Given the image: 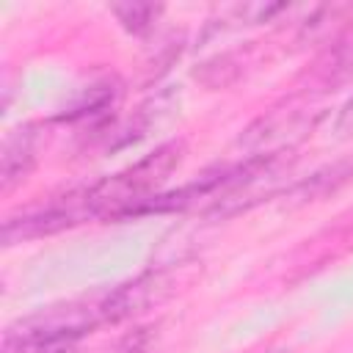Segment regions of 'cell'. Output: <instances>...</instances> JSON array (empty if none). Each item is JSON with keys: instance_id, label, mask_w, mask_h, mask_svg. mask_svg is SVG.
I'll use <instances>...</instances> for the list:
<instances>
[{"instance_id": "6da1fadb", "label": "cell", "mask_w": 353, "mask_h": 353, "mask_svg": "<svg viewBox=\"0 0 353 353\" xmlns=\"http://www.w3.org/2000/svg\"><path fill=\"white\" fill-rule=\"evenodd\" d=\"M185 157V141H165L124 171L85 185V199L94 218H130L135 210L157 196V188L179 168Z\"/></svg>"}, {"instance_id": "5b68a950", "label": "cell", "mask_w": 353, "mask_h": 353, "mask_svg": "<svg viewBox=\"0 0 353 353\" xmlns=\"http://www.w3.org/2000/svg\"><path fill=\"white\" fill-rule=\"evenodd\" d=\"M176 281L174 265H160L124 284L105 287V323L116 325L160 306L176 292Z\"/></svg>"}, {"instance_id": "3957f363", "label": "cell", "mask_w": 353, "mask_h": 353, "mask_svg": "<svg viewBox=\"0 0 353 353\" xmlns=\"http://www.w3.org/2000/svg\"><path fill=\"white\" fill-rule=\"evenodd\" d=\"M323 119V110L312 105L309 97L292 94L284 105L270 108L268 113H262L259 119H254L243 135L237 138L240 149H245V157H256V154H284L292 152V146L298 141H303L317 121Z\"/></svg>"}, {"instance_id": "ba28073f", "label": "cell", "mask_w": 353, "mask_h": 353, "mask_svg": "<svg viewBox=\"0 0 353 353\" xmlns=\"http://www.w3.org/2000/svg\"><path fill=\"white\" fill-rule=\"evenodd\" d=\"M353 182V154L339 157L323 168H317L314 174H309L306 179L295 182L287 190V199H292L295 204H309V201H320L336 190H342L345 185Z\"/></svg>"}, {"instance_id": "7a4b0ae2", "label": "cell", "mask_w": 353, "mask_h": 353, "mask_svg": "<svg viewBox=\"0 0 353 353\" xmlns=\"http://www.w3.org/2000/svg\"><path fill=\"white\" fill-rule=\"evenodd\" d=\"M97 325H105V290H94L91 295H83V298L50 303L28 317H19L3 334L74 345L80 336H85Z\"/></svg>"}, {"instance_id": "8fae6325", "label": "cell", "mask_w": 353, "mask_h": 353, "mask_svg": "<svg viewBox=\"0 0 353 353\" xmlns=\"http://www.w3.org/2000/svg\"><path fill=\"white\" fill-rule=\"evenodd\" d=\"M72 350L74 345L25 339V336H8V334H3V342H0V353H72Z\"/></svg>"}, {"instance_id": "8992f818", "label": "cell", "mask_w": 353, "mask_h": 353, "mask_svg": "<svg viewBox=\"0 0 353 353\" xmlns=\"http://www.w3.org/2000/svg\"><path fill=\"white\" fill-rule=\"evenodd\" d=\"M353 80V19L317 52V58L309 63V69L298 80L301 97L328 94Z\"/></svg>"}, {"instance_id": "30bf717a", "label": "cell", "mask_w": 353, "mask_h": 353, "mask_svg": "<svg viewBox=\"0 0 353 353\" xmlns=\"http://www.w3.org/2000/svg\"><path fill=\"white\" fill-rule=\"evenodd\" d=\"M116 14V19L121 22L124 30L135 33V36H143L154 28V19L160 17V6H152V3H121V6H113L110 8Z\"/></svg>"}, {"instance_id": "9c48e42d", "label": "cell", "mask_w": 353, "mask_h": 353, "mask_svg": "<svg viewBox=\"0 0 353 353\" xmlns=\"http://www.w3.org/2000/svg\"><path fill=\"white\" fill-rule=\"evenodd\" d=\"M193 77H196L201 85H207L210 91L226 88V85H232V83L240 77V61H237L232 52L215 55V58L199 63V66L193 69Z\"/></svg>"}, {"instance_id": "277c9868", "label": "cell", "mask_w": 353, "mask_h": 353, "mask_svg": "<svg viewBox=\"0 0 353 353\" xmlns=\"http://www.w3.org/2000/svg\"><path fill=\"white\" fill-rule=\"evenodd\" d=\"M88 218H94V215H91L88 199H85V188H77V190L55 196V199H50L44 204L28 207L19 215L6 218V223H3V243L14 245V243L30 240V237L55 234V232L72 229V226H77V223H83Z\"/></svg>"}, {"instance_id": "52a82bcc", "label": "cell", "mask_w": 353, "mask_h": 353, "mask_svg": "<svg viewBox=\"0 0 353 353\" xmlns=\"http://www.w3.org/2000/svg\"><path fill=\"white\" fill-rule=\"evenodd\" d=\"M36 152H39L36 124H22L3 138V149H0V190L3 193L14 190L30 174L36 163Z\"/></svg>"}, {"instance_id": "7c38bea8", "label": "cell", "mask_w": 353, "mask_h": 353, "mask_svg": "<svg viewBox=\"0 0 353 353\" xmlns=\"http://www.w3.org/2000/svg\"><path fill=\"white\" fill-rule=\"evenodd\" d=\"M334 132H336L339 138L353 135V97L339 108V113H336V119H334Z\"/></svg>"}]
</instances>
